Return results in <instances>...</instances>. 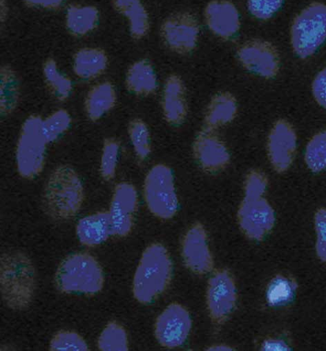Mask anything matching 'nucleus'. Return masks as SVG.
<instances>
[{"instance_id": "f257e3e1", "label": "nucleus", "mask_w": 326, "mask_h": 351, "mask_svg": "<svg viewBox=\"0 0 326 351\" xmlns=\"http://www.w3.org/2000/svg\"><path fill=\"white\" fill-rule=\"evenodd\" d=\"M0 286L4 302L14 311L32 304L36 288V270L32 260L20 251H9L0 258Z\"/></svg>"}, {"instance_id": "f03ea898", "label": "nucleus", "mask_w": 326, "mask_h": 351, "mask_svg": "<svg viewBox=\"0 0 326 351\" xmlns=\"http://www.w3.org/2000/svg\"><path fill=\"white\" fill-rule=\"evenodd\" d=\"M84 199V187L77 172L71 167H57L50 175L43 195L46 214L57 220L75 216Z\"/></svg>"}, {"instance_id": "7ed1b4c3", "label": "nucleus", "mask_w": 326, "mask_h": 351, "mask_svg": "<svg viewBox=\"0 0 326 351\" xmlns=\"http://www.w3.org/2000/svg\"><path fill=\"white\" fill-rule=\"evenodd\" d=\"M172 263L166 249L153 244L144 252L137 269L133 293L140 303L154 301L168 287L172 277Z\"/></svg>"}, {"instance_id": "20e7f679", "label": "nucleus", "mask_w": 326, "mask_h": 351, "mask_svg": "<svg viewBox=\"0 0 326 351\" xmlns=\"http://www.w3.org/2000/svg\"><path fill=\"white\" fill-rule=\"evenodd\" d=\"M102 269L94 257L78 253L66 258L58 267L55 283L62 293L94 295L104 287Z\"/></svg>"}, {"instance_id": "39448f33", "label": "nucleus", "mask_w": 326, "mask_h": 351, "mask_svg": "<svg viewBox=\"0 0 326 351\" xmlns=\"http://www.w3.org/2000/svg\"><path fill=\"white\" fill-rule=\"evenodd\" d=\"M43 119L32 114L23 123L18 140L16 160L19 175L26 180H34L45 166L47 146L49 145L42 131Z\"/></svg>"}, {"instance_id": "423d86ee", "label": "nucleus", "mask_w": 326, "mask_h": 351, "mask_svg": "<svg viewBox=\"0 0 326 351\" xmlns=\"http://www.w3.org/2000/svg\"><path fill=\"white\" fill-rule=\"evenodd\" d=\"M144 198L150 212L161 219H170L177 212L178 199L174 173L163 164L154 166L143 184Z\"/></svg>"}, {"instance_id": "0eeeda50", "label": "nucleus", "mask_w": 326, "mask_h": 351, "mask_svg": "<svg viewBox=\"0 0 326 351\" xmlns=\"http://www.w3.org/2000/svg\"><path fill=\"white\" fill-rule=\"evenodd\" d=\"M326 40V6L314 3L294 20L291 29L293 49L302 58L314 54Z\"/></svg>"}, {"instance_id": "6e6552de", "label": "nucleus", "mask_w": 326, "mask_h": 351, "mask_svg": "<svg viewBox=\"0 0 326 351\" xmlns=\"http://www.w3.org/2000/svg\"><path fill=\"white\" fill-rule=\"evenodd\" d=\"M194 158L205 172L216 174L230 165L231 154L224 141L216 131L203 128L196 135L192 146Z\"/></svg>"}, {"instance_id": "1a4fd4ad", "label": "nucleus", "mask_w": 326, "mask_h": 351, "mask_svg": "<svg viewBox=\"0 0 326 351\" xmlns=\"http://www.w3.org/2000/svg\"><path fill=\"white\" fill-rule=\"evenodd\" d=\"M237 302L235 280L226 270L216 271L208 282L207 303L211 319L222 324L234 311Z\"/></svg>"}, {"instance_id": "9d476101", "label": "nucleus", "mask_w": 326, "mask_h": 351, "mask_svg": "<svg viewBox=\"0 0 326 351\" xmlns=\"http://www.w3.org/2000/svg\"><path fill=\"white\" fill-rule=\"evenodd\" d=\"M200 27L196 19L189 13H176L163 23L161 36L165 45L172 51L187 55L197 45Z\"/></svg>"}, {"instance_id": "9b49d317", "label": "nucleus", "mask_w": 326, "mask_h": 351, "mask_svg": "<svg viewBox=\"0 0 326 351\" xmlns=\"http://www.w3.org/2000/svg\"><path fill=\"white\" fill-rule=\"evenodd\" d=\"M238 221L248 238L261 240L272 228L275 214L263 197H245L238 210Z\"/></svg>"}, {"instance_id": "f8f14e48", "label": "nucleus", "mask_w": 326, "mask_h": 351, "mask_svg": "<svg viewBox=\"0 0 326 351\" xmlns=\"http://www.w3.org/2000/svg\"><path fill=\"white\" fill-rule=\"evenodd\" d=\"M191 328L188 311L181 305L172 304L158 317L155 324V335L160 344L174 348L183 345Z\"/></svg>"}, {"instance_id": "ddd939ff", "label": "nucleus", "mask_w": 326, "mask_h": 351, "mask_svg": "<svg viewBox=\"0 0 326 351\" xmlns=\"http://www.w3.org/2000/svg\"><path fill=\"white\" fill-rule=\"evenodd\" d=\"M237 58L246 70L262 77L270 79L278 73V53L269 43L259 40L246 42L238 49Z\"/></svg>"}, {"instance_id": "4468645a", "label": "nucleus", "mask_w": 326, "mask_h": 351, "mask_svg": "<svg viewBox=\"0 0 326 351\" xmlns=\"http://www.w3.org/2000/svg\"><path fill=\"white\" fill-rule=\"evenodd\" d=\"M138 207L139 197L135 186L128 182L117 185L110 209L114 236L124 238L129 235Z\"/></svg>"}, {"instance_id": "2eb2a0df", "label": "nucleus", "mask_w": 326, "mask_h": 351, "mask_svg": "<svg viewBox=\"0 0 326 351\" xmlns=\"http://www.w3.org/2000/svg\"><path fill=\"white\" fill-rule=\"evenodd\" d=\"M296 137L287 122L275 123L268 136V153L270 163L278 173L286 171L290 166L296 150Z\"/></svg>"}, {"instance_id": "dca6fc26", "label": "nucleus", "mask_w": 326, "mask_h": 351, "mask_svg": "<svg viewBox=\"0 0 326 351\" xmlns=\"http://www.w3.org/2000/svg\"><path fill=\"white\" fill-rule=\"evenodd\" d=\"M182 254L186 266L192 272L203 275L212 270L213 258L208 247L206 232L200 223L194 224L187 232Z\"/></svg>"}, {"instance_id": "f3484780", "label": "nucleus", "mask_w": 326, "mask_h": 351, "mask_svg": "<svg viewBox=\"0 0 326 351\" xmlns=\"http://www.w3.org/2000/svg\"><path fill=\"white\" fill-rule=\"evenodd\" d=\"M205 22L209 30L223 40L233 39L239 33L241 23L235 5L227 0H214L205 10Z\"/></svg>"}, {"instance_id": "a211bd4d", "label": "nucleus", "mask_w": 326, "mask_h": 351, "mask_svg": "<svg viewBox=\"0 0 326 351\" xmlns=\"http://www.w3.org/2000/svg\"><path fill=\"white\" fill-rule=\"evenodd\" d=\"M162 110L165 120L172 126H180L186 120L188 105L186 88L182 79L171 75L167 79L163 91Z\"/></svg>"}, {"instance_id": "6ab92c4d", "label": "nucleus", "mask_w": 326, "mask_h": 351, "mask_svg": "<svg viewBox=\"0 0 326 351\" xmlns=\"http://www.w3.org/2000/svg\"><path fill=\"white\" fill-rule=\"evenodd\" d=\"M76 235L80 243L89 247L104 243L114 230L110 211H101L81 219L76 227Z\"/></svg>"}, {"instance_id": "aec40b11", "label": "nucleus", "mask_w": 326, "mask_h": 351, "mask_svg": "<svg viewBox=\"0 0 326 351\" xmlns=\"http://www.w3.org/2000/svg\"><path fill=\"white\" fill-rule=\"evenodd\" d=\"M238 113V102L231 93L220 92L212 97L205 114L204 128L216 131L232 123Z\"/></svg>"}, {"instance_id": "412c9836", "label": "nucleus", "mask_w": 326, "mask_h": 351, "mask_svg": "<svg viewBox=\"0 0 326 351\" xmlns=\"http://www.w3.org/2000/svg\"><path fill=\"white\" fill-rule=\"evenodd\" d=\"M108 58L104 50L97 47L79 49L73 59V70L80 80L90 81L100 77L106 70Z\"/></svg>"}, {"instance_id": "4be33fe9", "label": "nucleus", "mask_w": 326, "mask_h": 351, "mask_svg": "<svg viewBox=\"0 0 326 351\" xmlns=\"http://www.w3.org/2000/svg\"><path fill=\"white\" fill-rule=\"evenodd\" d=\"M117 101L115 86L110 82H103L93 86L84 99V110L88 118L97 122L113 110Z\"/></svg>"}, {"instance_id": "5701e85b", "label": "nucleus", "mask_w": 326, "mask_h": 351, "mask_svg": "<svg viewBox=\"0 0 326 351\" xmlns=\"http://www.w3.org/2000/svg\"><path fill=\"white\" fill-rule=\"evenodd\" d=\"M125 84L127 90L137 96L148 97L154 93L158 81L151 62L145 59L135 62L127 72Z\"/></svg>"}, {"instance_id": "b1692460", "label": "nucleus", "mask_w": 326, "mask_h": 351, "mask_svg": "<svg viewBox=\"0 0 326 351\" xmlns=\"http://www.w3.org/2000/svg\"><path fill=\"white\" fill-rule=\"evenodd\" d=\"M100 12L94 6L71 5L65 16V26L73 37L80 38L88 36L97 27Z\"/></svg>"}, {"instance_id": "393cba45", "label": "nucleus", "mask_w": 326, "mask_h": 351, "mask_svg": "<svg viewBox=\"0 0 326 351\" xmlns=\"http://www.w3.org/2000/svg\"><path fill=\"white\" fill-rule=\"evenodd\" d=\"M113 8L126 17L130 23V32L135 40L145 38L150 28V18L141 0H113Z\"/></svg>"}, {"instance_id": "a878e982", "label": "nucleus", "mask_w": 326, "mask_h": 351, "mask_svg": "<svg viewBox=\"0 0 326 351\" xmlns=\"http://www.w3.org/2000/svg\"><path fill=\"white\" fill-rule=\"evenodd\" d=\"M21 96V82L16 71L5 64L0 69V113L3 117L13 113Z\"/></svg>"}, {"instance_id": "bb28decb", "label": "nucleus", "mask_w": 326, "mask_h": 351, "mask_svg": "<svg viewBox=\"0 0 326 351\" xmlns=\"http://www.w3.org/2000/svg\"><path fill=\"white\" fill-rule=\"evenodd\" d=\"M43 73L45 84L51 95L58 100H67L73 91L71 80L62 73L56 61L47 58L43 66Z\"/></svg>"}, {"instance_id": "cd10ccee", "label": "nucleus", "mask_w": 326, "mask_h": 351, "mask_svg": "<svg viewBox=\"0 0 326 351\" xmlns=\"http://www.w3.org/2000/svg\"><path fill=\"white\" fill-rule=\"evenodd\" d=\"M128 135L137 157L141 162L152 152L151 137L146 123L141 119L132 120L128 125Z\"/></svg>"}, {"instance_id": "c85d7f7f", "label": "nucleus", "mask_w": 326, "mask_h": 351, "mask_svg": "<svg viewBox=\"0 0 326 351\" xmlns=\"http://www.w3.org/2000/svg\"><path fill=\"white\" fill-rule=\"evenodd\" d=\"M97 346L103 351L128 350V339L126 330L116 322L108 323L100 335Z\"/></svg>"}, {"instance_id": "c756f323", "label": "nucleus", "mask_w": 326, "mask_h": 351, "mask_svg": "<svg viewBox=\"0 0 326 351\" xmlns=\"http://www.w3.org/2000/svg\"><path fill=\"white\" fill-rule=\"evenodd\" d=\"M121 144L114 138L104 140L100 162L102 178L108 182L113 180L117 174Z\"/></svg>"}, {"instance_id": "7c9ffc66", "label": "nucleus", "mask_w": 326, "mask_h": 351, "mask_svg": "<svg viewBox=\"0 0 326 351\" xmlns=\"http://www.w3.org/2000/svg\"><path fill=\"white\" fill-rule=\"evenodd\" d=\"M296 293V285L290 280L283 276H277L270 283L266 298L268 304L274 307H279L290 303Z\"/></svg>"}, {"instance_id": "2f4dec72", "label": "nucleus", "mask_w": 326, "mask_h": 351, "mask_svg": "<svg viewBox=\"0 0 326 351\" xmlns=\"http://www.w3.org/2000/svg\"><path fill=\"white\" fill-rule=\"evenodd\" d=\"M71 125V118L65 109H59L50 115L42 123V131L48 144L54 143L60 138Z\"/></svg>"}, {"instance_id": "473e14b6", "label": "nucleus", "mask_w": 326, "mask_h": 351, "mask_svg": "<svg viewBox=\"0 0 326 351\" xmlns=\"http://www.w3.org/2000/svg\"><path fill=\"white\" fill-rule=\"evenodd\" d=\"M305 159L309 169L314 172L326 169V132L311 139L306 147Z\"/></svg>"}, {"instance_id": "72a5a7b5", "label": "nucleus", "mask_w": 326, "mask_h": 351, "mask_svg": "<svg viewBox=\"0 0 326 351\" xmlns=\"http://www.w3.org/2000/svg\"><path fill=\"white\" fill-rule=\"evenodd\" d=\"M50 350L53 351H86L88 346L82 336L75 332L62 330L51 339Z\"/></svg>"}, {"instance_id": "f704fd0d", "label": "nucleus", "mask_w": 326, "mask_h": 351, "mask_svg": "<svg viewBox=\"0 0 326 351\" xmlns=\"http://www.w3.org/2000/svg\"><path fill=\"white\" fill-rule=\"evenodd\" d=\"M283 0H248L251 14L261 20L271 19L281 8Z\"/></svg>"}, {"instance_id": "c9c22d12", "label": "nucleus", "mask_w": 326, "mask_h": 351, "mask_svg": "<svg viewBox=\"0 0 326 351\" xmlns=\"http://www.w3.org/2000/svg\"><path fill=\"white\" fill-rule=\"evenodd\" d=\"M268 179L261 171L253 170L250 171L244 181L245 197H263L268 186Z\"/></svg>"}, {"instance_id": "e433bc0d", "label": "nucleus", "mask_w": 326, "mask_h": 351, "mask_svg": "<svg viewBox=\"0 0 326 351\" xmlns=\"http://www.w3.org/2000/svg\"><path fill=\"white\" fill-rule=\"evenodd\" d=\"M316 229L318 235L317 253L321 259L326 261V210L318 211L315 218Z\"/></svg>"}, {"instance_id": "4c0bfd02", "label": "nucleus", "mask_w": 326, "mask_h": 351, "mask_svg": "<svg viewBox=\"0 0 326 351\" xmlns=\"http://www.w3.org/2000/svg\"><path fill=\"white\" fill-rule=\"evenodd\" d=\"M312 93L316 101L326 108V68L314 79L312 84Z\"/></svg>"}, {"instance_id": "58836bf2", "label": "nucleus", "mask_w": 326, "mask_h": 351, "mask_svg": "<svg viewBox=\"0 0 326 351\" xmlns=\"http://www.w3.org/2000/svg\"><path fill=\"white\" fill-rule=\"evenodd\" d=\"M25 5L31 9L57 12L64 6L65 0H23Z\"/></svg>"}, {"instance_id": "ea45409f", "label": "nucleus", "mask_w": 326, "mask_h": 351, "mask_svg": "<svg viewBox=\"0 0 326 351\" xmlns=\"http://www.w3.org/2000/svg\"><path fill=\"white\" fill-rule=\"evenodd\" d=\"M289 348L284 341L276 339L266 340L262 346L264 350H288Z\"/></svg>"}, {"instance_id": "a19ab883", "label": "nucleus", "mask_w": 326, "mask_h": 351, "mask_svg": "<svg viewBox=\"0 0 326 351\" xmlns=\"http://www.w3.org/2000/svg\"><path fill=\"white\" fill-rule=\"evenodd\" d=\"M9 15V7L7 0H0V21L5 23Z\"/></svg>"}, {"instance_id": "79ce46f5", "label": "nucleus", "mask_w": 326, "mask_h": 351, "mask_svg": "<svg viewBox=\"0 0 326 351\" xmlns=\"http://www.w3.org/2000/svg\"><path fill=\"white\" fill-rule=\"evenodd\" d=\"M209 350H231V348L230 347H228L226 346H213L212 348H211L210 349H209Z\"/></svg>"}]
</instances>
